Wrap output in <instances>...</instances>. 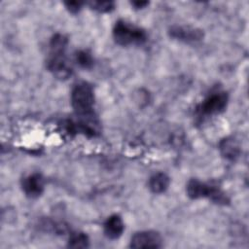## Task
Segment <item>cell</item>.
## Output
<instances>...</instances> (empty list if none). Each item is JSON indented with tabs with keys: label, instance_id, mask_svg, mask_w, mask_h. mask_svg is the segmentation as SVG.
<instances>
[{
	"label": "cell",
	"instance_id": "cell-12",
	"mask_svg": "<svg viewBox=\"0 0 249 249\" xmlns=\"http://www.w3.org/2000/svg\"><path fill=\"white\" fill-rule=\"evenodd\" d=\"M89 245V236L83 231H71L69 233L67 247L70 248H87Z\"/></svg>",
	"mask_w": 249,
	"mask_h": 249
},
{
	"label": "cell",
	"instance_id": "cell-16",
	"mask_svg": "<svg viewBox=\"0 0 249 249\" xmlns=\"http://www.w3.org/2000/svg\"><path fill=\"white\" fill-rule=\"evenodd\" d=\"M130 4H131V6H132L134 9H143V8H145L146 6L149 5V2H148V1H139V0H136V1H131Z\"/></svg>",
	"mask_w": 249,
	"mask_h": 249
},
{
	"label": "cell",
	"instance_id": "cell-2",
	"mask_svg": "<svg viewBox=\"0 0 249 249\" xmlns=\"http://www.w3.org/2000/svg\"><path fill=\"white\" fill-rule=\"evenodd\" d=\"M70 101L76 116L85 117L94 115V92L89 83L80 82L76 84L71 90Z\"/></svg>",
	"mask_w": 249,
	"mask_h": 249
},
{
	"label": "cell",
	"instance_id": "cell-15",
	"mask_svg": "<svg viewBox=\"0 0 249 249\" xmlns=\"http://www.w3.org/2000/svg\"><path fill=\"white\" fill-rule=\"evenodd\" d=\"M63 4L69 13L77 14L82 10L85 3L82 1H65Z\"/></svg>",
	"mask_w": 249,
	"mask_h": 249
},
{
	"label": "cell",
	"instance_id": "cell-11",
	"mask_svg": "<svg viewBox=\"0 0 249 249\" xmlns=\"http://www.w3.org/2000/svg\"><path fill=\"white\" fill-rule=\"evenodd\" d=\"M220 151L223 157L228 160H234L239 155V147L232 138H226L220 143Z\"/></svg>",
	"mask_w": 249,
	"mask_h": 249
},
{
	"label": "cell",
	"instance_id": "cell-1",
	"mask_svg": "<svg viewBox=\"0 0 249 249\" xmlns=\"http://www.w3.org/2000/svg\"><path fill=\"white\" fill-rule=\"evenodd\" d=\"M67 38L60 33L54 34L50 40V53L47 58V69L57 79L66 80L73 72V69L65 54Z\"/></svg>",
	"mask_w": 249,
	"mask_h": 249
},
{
	"label": "cell",
	"instance_id": "cell-5",
	"mask_svg": "<svg viewBox=\"0 0 249 249\" xmlns=\"http://www.w3.org/2000/svg\"><path fill=\"white\" fill-rule=\"evenodd\" d=\"M229 101V95L224 90L210 92L196 107V114L200 118H207L225 111Z\"/></svg>",
	"mask_w": 249,
	"mask_h": 249
},
{
	"label": "cell",
	"instance_id": "cell-7",
	"mask_svg": "<svg viewBox=\"0 0 249 249\" xmlns=\"http://www.w3.org/2000/svg\"><path fill=\"white\" fill-rule=\"evenodd\" d=\"M168 34L171 38L185 42V43H195L200 41L204 34L199 28L186 25H174L168 30Z\"/></svg>",
	"mask_w": 249,
	"mask_h": 249
},
{
	"label": "cell",
	"instance_id": "cell-3",
	"mask_svg": "<svg viewBox=\"0 0 249 249\" xmlns=\"http://www.w3.org/2000/svg\"><path fill=\"white\" fill-rule=\"evenodd\" d=\"M186 192L188 196L192 199L208 198L212 202L219 205H226L230 202L226 193L223 192L219 187L209 185L197 179L189 180L186 186Z\"/></svg>",
	"mask_w": 249,
	"mask_h": 249
},
{
	"label": "cell",
	"instance_id": "cell-8",
	"mask_svg": "<svg viewBox=\"0 0 249 249\" xmlns=\"http://www.w3.org/2000/svg\"><path fill=\"white\" fill-rule=\"evenodd\" d=\"M21 189L24 195L30 198L39 197L45 189L44 177L38 172L25 176L21 180Z\"/></svg>",
	"mask_w": 249,
	"mask_h": 249
},
{
	"label": "cell",
	"instance_id": "cell-4",
	"mask_svg": "<svg viewBox=\"0 0 249 249\" xmlns=\"http://www.w3.org/2000/svg\"><path fill=\"white\" fill-rule=\"evenodd\" d=\"M113 38L121 46H129L144 44L148 36L143 28L120 19L113 27Z\"/></svg>",
	"mask_w": 249,
	"mask_h": 249
},
{
	"label": "cell",
	"instance_id": "cell-10",
	"mask_svg": "<svg viewBox=\"0 0 249 249\" xmlns=\"http://www.w3.org/2000/svg\"><path fill=\"white\" fill-rule=\"evenodd\" d=\"M170 184L169 177L163 172H157L153 174L148 180V188L154 194L164 193Z\"/></svg>",
	"mask_w": 249,
	"mask_h": 249
},
{
	"label": "cell",
	"instance_id": "cell-14",
	"mask_svg": "<svg viewBox=\"0 0 249 249\" xmlns=\"http://www.w3.org/2000/svg\"><path fill=\"white\" fill-rule=\"evenodd\" d=\"M89 6L98 13H109L115 9L113 1H91L89 3Z\"/></svg>",
	"mask_w": 249,
	"mask_h": 249
},
{
	"label": "cell",
	"instance_id": "cell-9",
	"mask_svg": "<svg viewBox=\"0 0 249 249\" xmlns=\"http://www.w3.org/2000/svg\"><path fill=\"white\" fill-rule=\"evenodd\" d=\"M124 231V224L122 217L118 214L109 216L103 224V231L107 238L118 239Z\"/></svg>",
	"mask_w": 249,
	"mask_h": 249
},
{
	"label": "cell",
	"instance_id": "cell-13",
	"mask_svg": "<svg viewBox=\"0 0 249 249\" xmlns=\"http://www.w3.org/2000/svg\"><path fill=\"white\" fill-rule=\"evenodd\" d=\"M75 61L80 67L84 69H90L94 64L92 55L85 50H79L75 53Z\"/></svg>",
	"mask_w": 249,
	"mask_h": 249
},
{
	"label": "cell",
	"instance_id": "cell-6",
	"mask_svg": "<svg viewBox=\"0 0 249 249\" xmlns=\"http://www.w3.org/2000/svg\"><path fill=\"white\" fill-rule=\"evenodd\" d=\"M129 246L131 248H160L162 238L158 231H141L131 236Z\"/></svg>",
	"mask_w": 249,
	"mask_h": 249
}]
</instances>
